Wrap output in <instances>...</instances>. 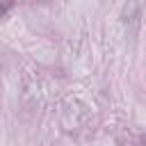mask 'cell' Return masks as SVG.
<instances>
[{
    "label": "cell",
    "instance_id": "1",
    "mask_svg": "<svg viewBox=\"0 0 146 146\" xmlns=\"http://www.w3.org/2000/svg\"><path fill=\"white\" fill-rule=\"evenodd\" d=\"M14 5H16V0H0V18H5Z\"/></svg>",
    "mask_w": 146,
    "mask_h": 146
}]
</instances>
